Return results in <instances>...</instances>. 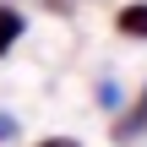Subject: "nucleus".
I'll use <instances>...</instances> for the list:
<instances>
[{"label":"nucleus","mask_w":147,"mask_h":147,"mask_svg":"<svg viewBox=\"0 0 147 147\" xmlns=\"http://www.w3.org/2000/svg\"><path fill=\"white\" fill-rule=\"evenodd\" d=\"M142 131H147V87H142V98H136V109L109 125V136H115V142H131V136H142Z\"/></svg>","instance_id":"nucleus-1"},{"label":"nucleus","mask_w":147,"mask_h":147,"mask_svg":"<svg viewBox=\"0 0 147 147\" xmlns=\"http://www.w3.org/2000/svg\"><path fill=\"white\" fill-rule=\"evenodd\" d=\"M115 27H120L125 38H147V0H142V5H120Z\"/></svg>","instance_id":"nucleus-2"},{"label":"nucleus","mask_w":147,"mask_h":147,"mask_svg":"<svg viewBox=\"0 0 147 147\" xmlns=\"http://www.w3.org/2000/svg\"><path fill=\"white\" fill-rule=\"evenodd\" d=\"M22 27H27V22H22V11H11V5H0V55H5V49H11V44L22 38Z\"/></svg>","instance_id":"nucleus-3"},{"label":"nucleus","mask_w":147,"mask_h":147,"mask_svg":"<svg viewBox=\"0 0 147 147\" xmlns=\"http://www.w3.org/2000/svg\"><path fill=\"white\" fill-rule=\"evenodd\" d=\"M16 131H22V125H16V115H5V109H0V142H16Z\"/></svg>","instance_id":"nucleus-4"},{"label":"nucleus","mask_w":147,"mask_h":147,"mask_svg":"<svg viewBox=\"0 0 147 147\" xmlns=\"http://www.w3.org/2000/svg\"><path fill=\"white\" fill-rule=\"evenodd\" d=\"M98 98H104V109H115V104H120V87H115V82H98Z\"/></svg>","instance_id":"nucleus-5"},{"label":"nucleus","mask_w":147,"mask_h":147,"mask_svg":"<svg viewBox=\"0 0 147 147\" xmlns=\"http://www.w3.org/2000/svg\"><path fill=\"white\" fill-rule=\"evenodd\" d=\"M38 147H82V142H71V136H49V142H38Z\"/></svg>","instance_id":"nucleus-6"},{"label":"nucleus","mask_w":147,"mask_h":147,"mask_svg":"<svg viewBox=\"0 0 147 147\" xmlns=\"http://www.w3.org/2000/svg\"><path fill=\"white\" fill-rule=\"evenodd\" d=\"M44 5H49V11H60V16L71 11V0H44Z\"/></svg>","instance_id":"nucleus-7"}]
</instances>
